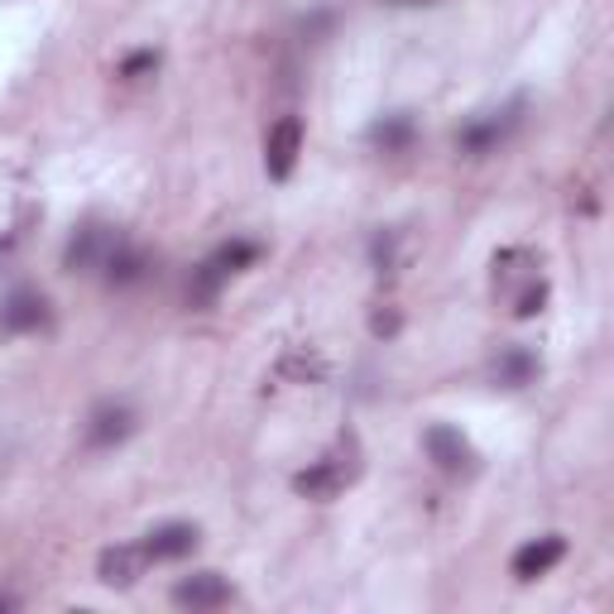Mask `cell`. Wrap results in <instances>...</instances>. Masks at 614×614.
Masks as SVG:
<instances>
[{"mask_svg": "<svg viewBox=\"0 0 614 614\" xmlns=\"http://www.w3.org/2000/svg\"><path fill=\"white\" fill-rule=\"evenodd\" d=\"M149 557H145V543H130V547H107L97 561V577L101 585H111V591H125V585H135L145 577Z\"/></svg>", "mask_w": 614, "mask_h": 614, "instance_id": "cell-7", "label": "cell"}, {"mask_svg": "<svg viewBox=\"0 0 614 614\" xmlns=\"http://www.w3.org/2000/svg\"><path fill=\"white\" fill-rule=\"evenodd\" d=\"M423 447H427V456L437 461V470H447V476H470L476 470V447L456 433V427H447V423H433L423 433Z\"/></svg>", "mask_w": 614, "mask_h": 614, "instance_id": "cell-5", "label": "cell"}, {"mask_svg": "<svg viewBox=\"0 0 614 614\" xmlns=\"http://www.w3.org/2000/svg\"><path fill=\"white\" fill-rule=\"evenodd\" d=\"M192 547H198V528L192 524H164L145 538V557L149 561H178V557H188Z\"/></svg>", "mask_w": 614, "mask_h": 614, "instance_id": "cell-12", "label": "cell"}, {"mask_svg": "<svg viewBox=\"0 0 614 614\" xmlns=\"http://www.w3.org/2000/svg\"><path fill=\"white\" fill-rule=\"evenodd\" d=\"M130 433H135V413H130L125 403H101V409L91 413V423H87V442H91L97 451L121 447Z\"/></svg>", "mask_w": 614, "mask_h": 614, "instance_id": "cell-9", "label": "cell"}, {"mask_svg": "<svg viewBox=\"0 0 614 614\" xmlns=\"http://www.w3.org/2000/svg\"><path fill=\"white\" fill-rule=\"evenodd\" d=\"M48 322V303L38 293H10L5 303H0V332L20 336V332H38V326Z\"/></svg>", "mask_w": 614, "mask_h": 614, "instance_id": "cell-11", "label": "cell"}, {"mask_svg": "<svg viewBox=\"0 0 614 614\" xmlns=\"http://www.w3.org/2000/svg\"><path fill=\"white\" fill-rule=\"evenodd\" d=\"M370 145L384 149V154H403L413 145V115L394 111V115H384V121H375L370 125Z\"/></svg>", "mask_w": 614, "mask_h": 614, "instance_id": "cell-14", "label": "cell"}, {"mask_svg": "<svg viewBox=\"0 0 614 614\" xmlns=\"http://www.w3.org/2000/svg\"><path fill=\"white\" fill-rule=\"evenodd\" d=\"M121 245H125L121 231H115V226H97V221H91V226H82L68 241V250H63V269H68V273H101Z\"/></svg>", "mask_w": 614, "mask_h": 614, "instance_id": "cell-2", "label": "cell"}, {"mask_svg": "<svg viewBox=\"0 0 614 614\" xmlns=\"http://www.w3.org/2000/svg\"><path fill=\"white\" fill-rule=\"evenodd\" d=\"M543 303H547V283L543 279H533L524 293H518V303H514V317H538L543 312Z\"/></svg>", "mask_w": 614, "mask_h": 614, "instance_id": "cell-17", "label": "cell"}, {"mask_svg": "<svg viewBox=\"0 0 614 614\" xmlns=\"http://www.w3.org/2000/svg\"><path fill=\"white\" fill-rule=\"evenodd\" d=\"M159 68V54L154 48H145V54H130L125 63H121V77H145V72H154Z\"/></svg>", "mask_w": 614, "mask_h": 614, "instance_id": "cell-18", "label": "cell"}, {"mask_svg": "<svg viewBox=\"0 0 614 614\" xmlns=\"http://www.w3.org/2000/svg\"><path fill=\"white\" fill-rule=\"evenodd\" d=\"M174 605H182V610H221V605H231V585H226V577H216V571H198V577H182L174 585Z\"/></svg>", "mask_w": 614, "mask_h": 614, "instance_id": "cell-8", "label": "cell"}, {"mask_svg": "<svg viewBox=\"0 0 614 614\" xmlns=\"http://www.w3.org/2000/svg\"><path fill=\"white\" fill-rule=\"evenodd\" d=\"M279 375H289V380H326V360L317 350H289V356L279 360Z\"/></svg>", "mask_w": 614, "mask_h": 614, "instance_id": "cell-16", "label": "cell"}, {"mask_svg": "<svg viewBox=\"0 0 614 614\" xmlns=\"http://www.w3.org/2000/svg\"><path fill=\"white\" fill-rule=\"evenodd\" d=\"M145 265H149V259L145 255H139L135 250V245H121V250H115L111 255V265L107 269H101V273H107V283H115V289H125V283H135V279H145Z\"/></svg>", "mask_w": 614, "mask_h": 614, "instance_id": "cell-15", "label": "cell"}, {"mask_svg": "<svg viewBox=\"0 0 614 614\" xmlns=\"http://www.w3.org/2000/svg\"><path fill=\"white\" fill-rule=\"evenodd\" d=\"M561 557H567V538H561V533H547V538H538V543H528V547H518L514 552V577L518 581H538V577H547V571L557 567Z\"/></svg>", "mask_w": 614, "mask_h": 614, "instance_id": "cell-10", "label": "cell"}, {"mask_svg": "<svg viewBox=\"0 0 614 614\" xmlns=\"http://www.w3.org/2000/svg\"><path fill=\"white\" fill-rule=\"evenodd\" d=\"M370 332H375V336H394V332H399V312H375V317H370Z\"/></svg>", "mask_w": 614, "mask_h": 614, "instance_id": "cell-19", "label": "cell"}, {"mask_svg": "<svg viewBox=\"0 0 614 614\" xmlns=\"http://www.w3.org/2000/svg\"><path fill=\"white\" fill-rule=\"evenodd\" d=\"M255 259H259V245H255V241H231V245H221V250L206 259V265H198V273H192V283H188L192 308H206V303H212V298L221 293V283H226L231 273L250 269Z\"/></svg>", "mask_w": 614, "mask_h": 614, "instance_id": "cell-1", "label": "cell"}, {"mask_svg": "<svg viewBox=\"0 0 614 614\" xmlns=\"http://www.w3.org/2000/svg\"><path fill=\"white\" fill-rule=\"evenodd\" d=\"M298 154H303V121H298V115H283V121L269 130V139H265V174L273 182H283L293 174Z\"/></svg>", "mask_w": 614, "mask_h": 614, "instance_id": "cell-6", "label": "cell"}, {"mask_svg": "<svg viewBox=\"0 0 614 614\" xmlns=\"http://www.w3.org/2000/svg\"><path fill=\"white\" fill-rule=\"evenodd\" d=\"M356 456H342V451H332V456H322L317 466H308V470H298L293 476V490L298 494H308V500H332V494H342L350 480H356Z\"/></svg>", "mask_w": 614, "mask_h": 614, "instance_id": "cell-4", "label": "cell"}, {"mask_svg": "<svg viewBox=\"0 0 614 614\" xmlns=\"http://www.w3.org/2000/svg\"><path fill=\"white\" fill-rule=\"evenodd\" d=\"M533 375H538V356L524 346H509L500 360H494V384L500 389H524Z\"/></svg>", "mask_w": 614, "mask_h": 614, "instance_id": "cell-13", "label": "cell"}, {"mask_svg": "<svg viewBox=\"0 0 614 614\" xmlns=\"http://www.w3.org/2000/svg\"><path fill=\"white\" fill-rule=\"evenodd\" d=\"M518 121H524V97L509 101L504 111L476 115V121H470V125L461 130V135H456V145H461L466 154H476V159H480V154H494V149H500L504 139L518 130Z\"/></svg>", "mask_w": 614, "mask_h": 614, "instance_id": "cell-3", "label": "cell"}]
</instances>
